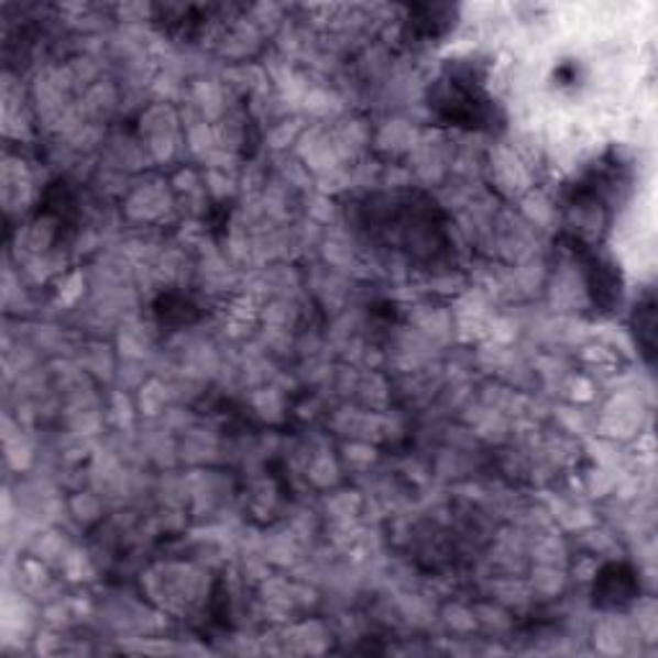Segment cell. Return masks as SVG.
I'll use <instances>...</instances> for the list:
<instances>
[{"mask_svg":"<svg viewBox=\"0 0 658 658\" xmlns=\"http://www.w3.org/2000/svg\"><path fill=\"white\" fill-rule=\"evenodd\" d=\"M432 106L438 117L453 127L484 129L492 127L496 119L492 98L486 96L484 78L471 65H456L442 73L435 86Z\"/></svg>","mask_w":658,"mask_h":658,"instance_id":"1","label":"cell"},{"mask_svg":"<svg viewBox=\"0 0 658 658\" xmlns=\"http://www.w3.org/2000/svg\"><path fill=\"white\" fill-rule=\"evenodd\" d=\"M640 586L638 581H635V573L627 569V566H607L600 573V579H596V586H594V604H600V607H623V604L633 602L635 596H638Z\"/></svg>","mask_w":658,"mask_h":658,"instance_id":"2","label":"cell"},{"mask_svg":"<svg viewBox=\"0 0 658 658\" xmlns=\"http://www.w3.org/2000/svg\"><path fill=\"white\" fill-rule=\"evenodd\" d=\"M633 327H635V338H638V348L640 353L646 355L648 363H654L656 355V304L654 296H646L643 301H638L633 314Z\"/></svg>","mask_w":658,"mask_h":658,"instance_id":"3","label":"cell"}]
</instances>
